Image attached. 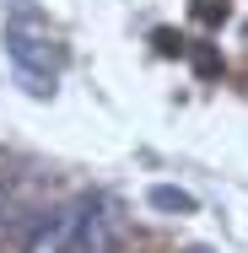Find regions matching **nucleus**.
<instances>
[{"instance_id":"nucleus-1","label":"nucleus","mask_w":248,"mask_h":253,"mask_svg":"<svg viewBox=\"0 0 248 253\" xmlns=\"http://www.w3.org/2000/svg\"><path fill=\"white\" fill-rule=\"evenodd\" d=\"M5 49L16 59V76L27 81V92L49 97L54 81H59V65H65V49L49 33V22H38L27 5H16V16L5 22Z\"/></svg>"},{"instance_id":"nucleus-2","label":"nucleus","mask_w":248,"mask_h":253,"mask_svg":"<svg viewBox=\"0 0 248 253\" xmlns=\"http://www.w3.org/2000/svg\"><path fill=\"white\" fill-rule=\"evenodd\" d=\"M124 232L113 221V210L102 200H81V226H76V248L70 253H119Z\"/></svg>"},{"instance_id":"nucleus-3","label":"nucleus","mask_w":248,"mask_h":253,"mask_svg":"<svg viewBox=\"0 0 248 253\" xmlns=\"http://www.w3.org/2000/svg\"><path fill=\"white\" fill-rule=\"evenodd\" d=\"M76 226H81V200L54 210V215H44L38 232L27 237V253H70L76 248Z\"/></svg>"},{"instance_id":"nucleus-4","label":"nucleus","mask_w":248,"mask_h":253,"mask_svg":"<svg viewBox=\"0 0 248 253\" xmlns=\"http://www.w3.org/2000/svg\"><path fill=\"white\" fill-rule=\"evenodd\" d=\"M151 205H156V210H178V215H189V210H195V194H184V189H167V183H156V189H151Z\"/></svg>"},{"instance_id":"nucleus-5","label":"nucleus","mask_w":248,"mask_h":253,"mask_svg":"<svg viewBox=\"0 0 248 253\" xmlns=\"http://www.w3.org/2000/svg\"><path fill=\"white\" fill-rule=\"evenodd\" d=\"M195 16L205 27H221V22L232 16V5H227V0H195Z\"/></svg>"},{"instance_id":"nucleus-6","label":"nucleus","mask_w":248,"mask_h":253,"mask_svg":"<svg viewBox=\"0 0 248 253\" xmlns=\"http://www.w3.org/2000/svg\"><path fill=\"white\" fill-rule=\"evenodd\" d=\"M195 76H205V81L221 76V54L210 49V43H199V49H195Z\"/></svg>"},{"instance_id":"nucleus-7","label":"nucleus","mask_w":248,"mask_h":253,"mask_svg":"<svg viewBox=\"0 0 248 253\" xmlns=\"http://www.w3.org/2000/svg\"><path fill=\"white\" fill-rule=\"evenodd\" d=\"M151 43H156V54H184V38H178L173 27H156V38H151Z\"/></svg>"},{"instance_id":"nucleus-8","label":"nucleus","mask_w":248,"mask_h":253,"mask_svg":"<svg viewBox=\"0 0 248 253\" xmlns=\"http://www.w3.org/2000/svg\"><path fill=\"white\" fill-rule=\"evenodd\" d=\"M0 205H5V194H0Z\"/></svg>"},{"instance_id":"nucleus-9","label":"nucleus","mask_w":248,"mask_h":253,"mask_svg":"<svg viewBox=\"0 0 248 253\" xmlns=\"http://www.w3.org/2000/svg\"><path fill=\"white\" fill-rule=\"evenodd\" d=\"M195 253H205V248H195Z\"/></svg>"}]
</instances>
